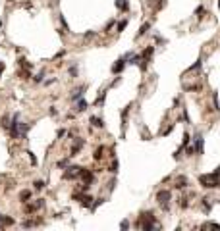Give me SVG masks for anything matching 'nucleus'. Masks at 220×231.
<instances>
[{
  "mask_svg": "<svg viewBox=\"0 0 220 231\" xmlns=\"http://www.w3.org/2000/svg\"><path fill=\"white\" fill-rule=\"evenodd\" d=\"M199 181H201V185H203V187H207V189H218L220 187V166L216 168V172H214V173L201 175V177H199Z\"/></svg>",
  "mask_w": 220,
  "mask_h": 231,
  "instance_id": "nucleus-1",
  "label": "nucleus"
},
{
  "mask_svg": "<svg viewBox=\"0 0 220 231\" xmlns=\"http://www.w3.org/2000/svg\"><path fill=\"white\" fill-rule=\"evenodd\" d=\"M139 225L141 229H145V231H149V229H154L157 227V224H154V216H153V212H143L141 214V218H139Z\"/></svg>",
  "mask_w": 220,
  "mask_h": 231,
  "instance_id": "nucleus-2",
  "label": "nucleus"
},
{
  "mask_svg": "<svg viewBox=\"0 0 220 231\" xmlns=\"http://www.w3.org/2000/svg\"><path fill=\"white\" fill-rule=\"evenodd\" d=\"M170 191L168 189H162V191H158L157 193V200H158V204H160V208L162 210H168L170 208Z\"/></svg>",
  "mask_w": 220,
  "mask_h": 231,
  "instance_id": "nucleus-3",
  "label": "nucleus"
},
{
  "mask_svg": "<svg viewBox=\"0 0 220 231\" xmlns=\"http://www.w3.org/2000/svg\"><path fill=\"white\" fill-rule=\"evenodd\" d=\"M81 169H83V168H79V166H70L68 172L64 173V177H66V179H73V177H77L81 173Z\"/></svg>",
  "mask_w": 220,
  "mask_h": 231,
  "instance_id": "nucleus-4",
  "label": "nucleus"
},
{
  "mask_svg": "<svg viewBox=\"0 0 220 231\" xmlns=\"http://www.w3.org/2000/svg\"><path fill=\"white\" fill-rule=\"evenodd\" d=\"M124 66H126V58H120V60H118V62L112 66V71H114V73H120V71L124 70Z\"/></svg>",
  "mask_w": 220,
  "mask_h": 231,
  "instance_id": "nucleus-5",
  "label": "nucleus"
},
{
  "mask_svg": "<svg viewBox=\"0 0 220 231\" xmlns=\"http://www.w3.org/2000/svg\"><path fill=\"white\" fill-rule=\"evenodd\" d=\"M185 185H187V179H185L183 175H180V177L176 179V185H174V187H176V189H183Z\"/></svg>",
  "mask_w": 220,
  "mask_h": 231,
  "instance_id": "nucleus-6",
  "label": "nucleus"
},
{
  "mask_svg": "<svg viewBox=\"0 0 220 231\" xmlns=\"http://www.w3.org/2000/svg\"><path fill=\"white\" fill-rule=\"evenodd\" d=\"M83 147V139H79V141H75V144H73V148H72V154L70 156H75L77 152H79V148Z\"/></svg>",
  "mask_w": 220,
  "mask_h": 231,
  "instance_id": "nucleus-7",
  "label": "nucleus"
},
{
  "mask_svg": "<svg viewBox=\"0 0 220 231\" xmlns=\"http://www.w3.org/2000/svg\"><path fill=\"white\" fill-rule=\"evenodd\" d=\"M83 91H85V87L75 89V91H73V95H72V100H79L81 96H83Z\"/></svg>",
  "mask_w": 220,
  "mask_h": 231,
  "instance_id": "nucleus-8",
  "label": "nucleus"
},
{
  "mask_svg": "<svg viewBox=\"0 0 220 231\" xmlns=\"http://www.w3.org/2000/svg\"><path fill=\"white\" fill-rule=\"evenodd\" d=\"M153 50H154V48H153V46H149V48H147V50L143 52V54H141V58H143L145 62H149V58L153 56Z\"/></svg>",
  "mask_w": 220,
  "mask_h": 231,
  "instance_id": "nucleus-9",
  "label": "nucleus"
},
{
  "mask_svg": "<svg viewBox=\"0 0 220 231\" xmlns=\"http://www.w3.org/2000/svg\"><path fill=\"white\" fill-rule=\"evenodd\" d=\"M77 112H83V110H87V102H85L83 98H79V102H77V108H75Z\"/></svg>",
  "mask_w": 220,
  "mask_h": 231,
  "instance_id": "nucleus-10",
  "label": "nucleus"
},
{
  "mask_svg": "<svg viewBox=\"0 0 220 231\" xmlns=\"http://www.w3.org/2000/svg\"><path fill=\"white\" fill-rule=\"evenodd\" d=\"M116 6L120 10H128V0H116Z\"/></svg>",
  "mask_w": 220,
  "mask_h": 231,
  "instance_id": "nucleus-11",
  "label": "nucleus"
},
{
  "mask_svg": "<svg viewBox=\"0 0 220 231\" xmlns=\"http://www.w3.org/2000/svg\"><path fill=\"white\" fill-rule=\"evenodd\" d=\"M91 123L95 125V127H103V120H100V117H91Z\"/></svg>",
  "mask_w": 220,
  "mask_h": 231,
  "instance_id": "nucleus-12",
  "label": "nucleus"
},
{
  "mask_svg": "<svg viewBox=\"0 0 220 231\" xmlns=\"http://www.w3.org/2000/svg\"><path fill=\"white\" fill-rule=\"evenodd\" d=\"M103 152H104V148H103V147L97 148V150H95V160H100V158H103Z\"/></svg>",
  "mask_w": 220,
  "mask_h": 231,
  "instance_id": "nucleus-13",
  "label": "nucleus"
},
{
  "mask_svg": "<svg viewBox=\"0 0 220 231\" xmlns=\"http://www.w3.org/2000/svg\"><path fill=\"white\" fill-rule=\"evenodd\" d=\"M149 29H151V23H145V25L141 27V31H139V37H141V35H145V33H147V31H149Z\"/></svg>",
  "mask_w": 220,
  "mask_h": 231,
  "instance_id": "nucleus-14",
  "label": "nucleus"
},
{
  "mask_svg": "<svg viewBox=\"0 0 220 231\" xmlns=\"http://www.w3.org/2000/svg\"><path fill=\"white\" fill-rule=\"evenodd\" d=\"M29 197H31V193H29V191H23L21 194H19V198H21L23 202H27V198H29Z\"/></svg>",
  "mask_w": 220,
  "mask_h": 231,
  "instance_id": "nucleus-15",
  "label": "nucleus"
},
{
  "mask_svg": "<svg viewBox=\"0 0 220 231\" xmlns=\"http://www.w3.org/2000/svg\"><path fill=\"white\" fill-rule=\"evenodd\" d=\"M213 102H214V108H216V110H220V104H218V95H216V92L213 95Z\"/></svg>",
  "mask_w": 220,
  "mask_h": 231,
  "instance_id": "nucleus-16",
  "label": "nucleus"
},
{
  "mask_svg": "<svg viewBox=\"0 0 220 231\" xmlns=\"http://www.w3.org/2000/svg\"><path fill=\"white\" fill-rule=\"evenodd\" d=\"M199 67H201V60H197V64H195V66H191V67H189V71H197Z\"/></svg>",
  "mask_w": 220,
  "mask_h": 231,
  "instance_id": "nucleus-17",
  "label": "nucleus"
},
{
  "mask_svg": "<svg viewBox=\"0 0 220 231\" xmlns=\"http://www.w3.org/2000/svg\"><path fill=\"white\" fill-rule=\"evenodd\" d=\"M43 187H44V181H35V189H37V191H41Z\"/></svg>",
  "mask_w": 220,
  "mask_h": 231,
  "instance_id": "nucleus-18",
  "label": "nucleus"
},
{
  "mask_svg": "<svg viewBox=\"0 0 220 231\" xmlns=\"http://www.w3.org/2000/svg\"><path fill=\"white\" fill-rule=\"evenodd\" d=\"M120 227H122V229H128V227H129V221H128V220H124V221H122V225H120Z\"/></svg>",
  "mask_w": 220,
  "mask_h": 231,
  "instance_id": "nucleus-19",
  "label": "nucleus"
},
{
  "mask_svg": "<svg viewBox=\"0 0 220 231\" xmlns=\"http://www.w3.org/2000/svg\"><path fill=\"white\" fill-rule=\"evenodd\" d=\"M126 25H128V21H120V25H118V29H120V31H124V29H126Z\"/></svg>",
  "mask_w": 220,
  "mask_h": 231,
  "instance_id": "nucleus-20",
  "label": "nucleus"
},
{
  "mask_svg": "<svg viewBox=\"0 0 220 231\" xmlns=\"http://www.w3.org/2000/svg\"><path fill=\"white\" fill-rule=\"evenodd\" d=\"M66 166H68V160H60L58 162V168H66Z\"/></svg>",
  "mask_w": 220,
  "mask_h": 231,
  "instance_id": "nucleus-21",
  "label": "nucleus"
},
{
  "mask_svg": "<svg viewBox=\"0 0 220 231\" xmlns=\"http://www.w3.org/2000/svg\"><path fill=\"white\" fill-rule=\"evenodd\" d=\"M110 172H112V173H114V172H118V162H114V164H112V168H110Z\"/></svg>",
  "mask_w": 220,
  "mask_h": 231,
  "instance_id": "nucleus-22",
  "label": "nucleus"
}]
</instances>
